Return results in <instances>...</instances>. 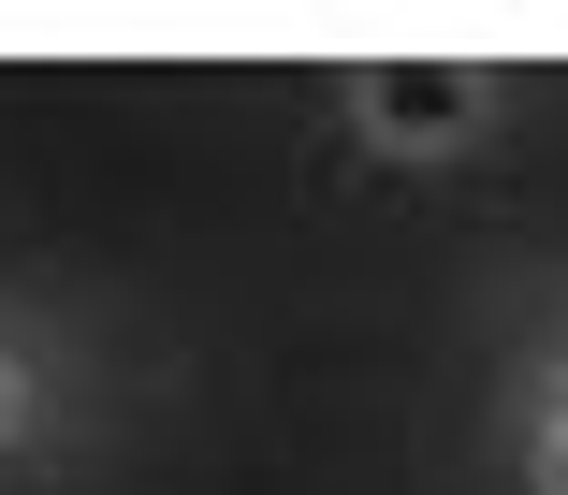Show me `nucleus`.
Here are the masks:
<instances>
[{
	"mask_svg": "<svg viewBox=\"0 0 568 495\" xmlns=\"http://www.w3.org/2000/svg\"><path fill=\"white\" fill-rule=\"evenodd\" d=\"M0 423H16V380H0Z\"/></svg>",
	"mask_w": 568,
	"mask_h": 495,
	"instance_id": "nucleus-2",
	"label": "nucleus"
},
{
	"mask_svg": "<svg viewBox=\"0 0 568 495\" xmlns=\"http://www.w3.org/2000/svg\"><path fill=\"white\" fill-rule=\"evenodd\" d=\"M554 495H568V452H554Z\"/></svg>",
	"mask_w": 568,
	"mask_h": 495,
	"instance_id": "nucleus-3",
	"label": "nucleus"
},
{
	"mask_svg": "<svg viewBox=\"0 0 568 495\" xmlns=\"http://www.w3.org/2000/svg\"><path fill=\"white\" fill-rule=\"evenodd\" d=\"M365 117H379L394 147H423V132H467V73H379V102H365Z\"/></svg>",
	"mask_w": 568,
	"mask_h": 495,
	"instance_id": "nucleus-1",
	"label": "nucleus"
}]
</instances>
